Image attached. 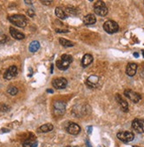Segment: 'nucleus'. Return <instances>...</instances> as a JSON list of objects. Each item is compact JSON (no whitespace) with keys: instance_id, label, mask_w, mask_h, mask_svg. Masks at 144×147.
Masks as SVG:
<instances>
[{"instance_id":"28","label":"nucleus","mask_w":144,"mask_h":147,"mask_svg":"<svg viewBox=\"0 0 144 147\" xmlns=\"http://www.w3.org/2000/svg\"><path fill=\"white\" fill-rule=\"evenodd\" d=\"M88 134H90V133H91V131H92V126H89V127H88Z\"/></svg>"},{"instance_id":"8","label":"nucleus","mask_w":144,"mask_h":147,"mask_svg":"<svg viewBox=\"0 0 144 147\" xmlns=\"http://www.w3.org/2000/svg\"><path fill=\"white\" fill-rule=\"evenodd\" d=\"M18 74V69L15 65H12L5 71V74H4V78L5 79L10 80L12 78H14V77H16Z\"/></svg>"},{"instance_id":"31","label":"nucleus","mask_w":144,"mask_h":147,"mask_svg":"<svg viewBox=\"0 0 144 147\" xmlns=\"http://www.w3.org/2000/svg\"><path fill=\"white\" fill-rule=\"evenodd\" d=\"M87 145H88V147H91V145H90V144H89V141H88V140H87Z\"/></svg>"},{"instance_id":"25","label":"nucleus","mask_w":144,"mask_h":147,"mask_svg":"<svg viewBox=\"0 0 144 147\" xmlns=\"http://www.w3.org/2000/svg\"><path fill=\"white\" fill-rule=\"evenodd\" d=\"M27 13H28V15L29 17H34L35 16V11H33V9H29L28 11H27Z\"/></svg>"},{"instance_id":"3","label":"nucleus","mask_w":144,"mask_h":147,"mask_svg":"<svg viewBox=\"0 0 144 147\" xmlns=\"http://www.w3.org/2000/svg\"><path fill=\"white\" fill-rule=\"evenodd\" d=\"M95 13L98 16L104 17L108 14V8L103 1H96L94 5Z\"/></svg>"},{"instance_id":"32","label":"nucleus","mask_w":144,"mask_h":147,"mask_svg":"<svg viewBox=\"0 0 144 147\" xmlns=\"http://www.w3.org/2000/svg\"><path fill=\"white\" fill-rule=\"evenodd\" d=\"M47 92H53V91H52L51 89H48V90H47Z\"/></svg>"},{"instance_id":"20","label":"nucleus","mask_w":144,"mask_h":147,"mask_svg":"<svg viewBox=\"0 0 144 147\" xmlns=\"http://www.w3.org/2000/svg\"><path fill=\"white\" fill-rule=\"evenodd\" d=\"M53 129H54L53 125L50 124V123H47V124H43V125H42L40 128L38 129V130H37V131H38L39 133H47V132L51 131Z\"/></svg>"},{"instance_id":"22","label":"nucleus","mask_w":144,"mask_h":147,"mask_svg":"<svg viewBox=\"0 0 144 147\" xmlns=\"http://www.w3.org/2000/svg\"><path fill=\"white\" fill-rule=\"evenodd\" d=\"M59 43L64 47H73L74 46L73 42H72L71 41H68L67 39H64V38L59 39Z\"/></svg>"},{"instance_id":"16","label":"nucleus","mask_w":144,"mask_h":147,"mask_svg":"<svg viewBox=\"0 0 144 147\" xmlns=\"http://www.w3.org/2000/svg\"><path fill=\"white\" fill-rule=\"evenodd\" d=\"M93 60H94V58H93L92 55H90V54L84 55L82 59V67H88L89 64L92 63Z\"/></svg>"},{"instance_id":"23","label":"nucleus","mask_w":144,"mask_h":147,"mask_svg":"<svg viewBox=\"0 0 144 147\" xmlns=\"http://www.w3.org/2000/svg\"><path fill=\"white\" fill-rule=\"evenodd\" d=\"M7 92L9 93L10 95H16L17 93H18V88L14 86H10L7 89Z\"/></svg>"},{"instance_id":"26","label":"nucleus","mask_w":144,"mask_h":147,"mask_svg":"<svg viewBox=\"0 0 144 147\" xmlns=\"http://www.w3.org/2000/svg\"><path fill=\"white\" fill-rule=\"evenodd\" d=\"M41 2H42L43 5H50V3H51V1H43H43H41Z\"/></svg>"},{"instance_id":"13","label":"nucleus","mask_w":144,"mask_h":147,"mask_svg":"<svg viewBox=\"0 0 144 147\" xmlns=\"http://www.w3.org/2000/svg\"><path fill=\"white\" fill-rule=\"evenodd\" d=\"M116 100H117V102L120 104L121 110L124 111V112H127L128 111V104H127V102L125 100H123L120 94L116 95Z\"/></svg>"},{"instance_id":"30","label":"nucleus","mask_w":144,"mask_h":147,"mask_svg":"<svg viewBox=\"0 0 144 147\" xmlns=\"http://www.w3.org/2000/svg\"><path fill=\"white\" fill-rule=\"evenodd\" d=\"M134 56L135 57H139V54H138V53H134Z\"/></svg>"},{"instance_id":"21","label":"nucleus","mask_w":144,"mask_h":147,"mask_svg":"<svg viewBox=\"0 0 144 147\" xmlns=\"http://www.w3.org/2000/svg\"><path fill=\"white\" fill-rule=\"evenodd\" d=\"M39 49H40V43H39V42H37V41H33L29 44V51L32 52V53L36 52Z\"/></svg>"},{"instance_id":"29","label":"nucleus","mask_w":144,"mask_h":147,"mask_svg":"<svg viewBox=\"0 0 144 147\" xmlns=\"http://www.w3.org/2000/svg\"><path fill=\"white\" fill-rule=\"evenodd\" d=\"M25 3L26 4H29V5H32L33 4V1H28V0H25Z\"/></svg>"},{"instance_id":"4","label":"nucleus","mask_w":144,"mask_h":147,"mask_svg":"<svg viewBox=\"0 0 144 147\" xmlns=\"http://www.w3.org/2000/svg\"><path fill=\"white\" fill-rule=\"evenodd\" d=\"M103 29L106 33L111 34H115L117 32H119L120 26L118 25V23L114 20H107L103 24Z\"/></svg>"},{"instance_id":"17","label":"nucleus","mask_w":144,"mask_h":147,"mask_svg":"<svg viewBox=\"0 0 144 147\" xmlns=\"http://www.w3.org/2000/svg\"><path fill=\"white\" fill-rule=\"evenodd\" d=\"M37 144H38L37 140L34 137L26 139L22 144L23 147H37Z\"/></svg>"},{"instance_id":"15","label":"nucleus","mask_w":144,"mask_h":147,"mask_svg":"<svg viewBox=\"0 0 144 147\" xmlns=\"http://www.w3.org/2000/svg\"><path fill=\"white\" fill-rule=\"evenodd\" d=\"M96 22V18L94 14L92 13H89V14H87L84 18H83V23L86 26H89V25H93Z\"/></svg>"},{"instance_id":"9","label":"nucleus","mask_w":144,"mask_h":147,"mask_svg":"<svg viewBox=\"0 0 144 147\" xmlns=\"http://www.w3.org/2000/svg\"><path fill=\"white\" fill-rule=\"evenodd\" d=\"M132 128L137 133L144 132V122L141 119H134L132 122Z\"/></svg>"},{"instance_id":"19","label":"nucleus","mask_w":144,"mask_h":147,"mask_svg":"<svg viewBox=\"0 0 144 147\" xmlns=\"http://www.w3.org/2000/svg\"><path fill=\"white\" fill-rule=\"evenodd\" d=\"M55 13H56V16L61 20H65L67 17V12H65V11L62 7H57L55 10Z\"/></svg>"},{"instance_id":"12","label":"nucleus","mask_w":144,"mask_h":147,"mask_svg":"<svg viewBox=\"0 0 144 147\" xmlns=\"http://www.w3.org/2000/svg\"><path fill=\"white\" fill-rule=\"evenodd\" d=\"M67 131L68 133L72 135H78L81 132V127L77 123H70L68 127H67Z\"/></svg>"},{"instance_id":"6","label":"nucleus","mask_w":144,"mask_h":147,"mask_svg":"<svg viewBox=\"0 0 144 147\" xmlns=\"http://www.w3.org/2000/svg\"><path fill=\"white\" fill-rule=\"evenodd\" d=\"M124 93H125V96H126L130 100H132V101L134 102V103H138V102L141 100V94H139L138 92H134V91L130 90V89L125 90Z\"/></svg>"},{"instance_id":"2","label":"nucleus","mask_w":144,"mask_h":147,"mask_svg":"<svg viewBox=\"0 0 144 147\" xmlns=\"http://www.w3.org/2000/svg\"><path fill=\"white\" fill-rule=\"evenodd\" d=\"M8 20L19 28H25L28 24V20L24 15L21 14H14V15H10L8 16Z\"/></svg>"},{"instance_id":"33","label":"nucleus","mask_w":144,"mask_h":147,"mask_svg":"<svg viewBox=\"0 0 144 147\" xmlns=\"http://www.w3.org/2000/svg\"><path fill=\"white\" fill-rule=\"evenodd\" d=\"M65 147H79V146H71V145H68V146H65Z\"/></svg>"},{"instance_id":"10","label":"nucleus","mask_w":144,"mask_h":147,"mask_svg":"<svg viewBox=\"0 0 144 147\" xmlns=\"http://www.w3.org/2000/svg\"><path fill=\"white\" fill-rule=\"evenodd\" d=\"M65 110V104L63 101H56L54 103V111L57 115H62Z\"/></svg>"},{"instance_id":"5","label":"nucleus","mask_w":144,"mask_h":147,"mask_svg":"<svg viewBox=\"0 0 144 147\" xmlns=\"http://www.w3.org/2000/svg\"><path fill=\"white\" fill-rule=\"evenodd\" d=\"M117 138L124 143H129L134 140V135L130 131H120L117 134Z\"/></svg>"},{"instance_id":"34","label":"nucleus","mask_w":144,"mask_h":147,"mask_svg":"<svg viewBox=\"0 0 144 147\" xmlns=\"http://www.w3.org/2000/svg\"><path fill=\"white\" fill-rule=\"evenodd\" d=\"M142 55H143V57H144V50H142Z\"/></svg>"},{"instance_id":"27","label":"nucleus","mask_w":144,"mask_h":147,"mask_svg":"<svg viewBox=\"0 0 144 147\" xmlns=\"http://www.w3.org/2000/svg\"><path fill=\"white\" fill-rule=\"evenodd\" d=\"M56 32H57V33H67L68 30H59V29H57Z\"/></svg>"},{"instance_id":"11","label":"nucleus","mask_w":144,"mask_h":147,"mask_svg":"<svg viewBox=\"0 0 144 147\" xmlns=\"http://www.w3.org/2000/svg\"><path fill=\"white\" fill-rule=\"evenodd\" d=\"M137 68L138 65L134 63H129L126 66V73L129 76V77H133L135 75L136 71H137Z\"/></svg>"},{"instance_id":"7","label":"nucleus","mask_w":144,"mask_h":147,"mask_svg":"<svg viewBox=\"0 0 144 147\" xmlns=\"http://www.w3.org/2000/svg\"><path fill=\"white\" fill-rule=\"evenodd\" d=\"M52 86H54L55 89L58 90L64 89L67 86V80L65 78H57L52 81Z\"/></svg>"},{"instance_id":"24","label":"nucleus","mask_w":144,"mask_h":147,"mask_svg":"<svg viewBox=\"0 0 144 147\" xmlns=\"http://www.w3.org/2000/svg\"><path fill=\"white\" fill-rule=\"evenodd\" d=\"M7 36L4 33H0V44H4L7 42Z\"/></svg>"},{"instance_id":"18","label":"nucleus","mask_w":144,"mask_h":147,"mask_svg":"<svg viewBox=\"0 0 144 147\" xmlns=\"http://www.w3.org/2000/svg\"><path fill=\"white\" fill-rule=\"evenodd\" d=\"M10 34L12 35V37H14L16 40H23L25 38V34L19 32L18 30H16L14 28H10Z\"/></svg>"},{"instance_id":"1","label":"nucleus","mask_w":144,"mask_h":147,"mask_svg":"<svg viewBox=\"0 0 144 147\" xmlns=\"http://www.w3.org/2000/svg\"><path fill=\"white\" fill-rule=\"evenodd\" d=\"M72 62H73L72 56L67 55V54H64V55L61 56L60 59H58L56 62V65H57V67L59 70L65 71V70H67L69 68V66L72 63Z\"/></svg>"},{"instance_id":"14","label":"nucleus","mask_w":144,"mask_h":147,"mask_svg":"<svg viewBox=\"0 0 144 147\" xmlns=\"http://www.w3.org/2000/svg\"><path fill=\"white\" fill-rule=\"evenodd\" d=\"M98 81H99V78L97 76H90L89 78H88L86 84L88 86V87L95 88L96 86Z\"/></svg>"},{"instance_id":"35","label":"nucleus","mask_w":144,"mask_h":147,"mask_svg":"<svg viewBox=\"0 0 144 147\" xmlns=\"http://www.w3.org/2000/svg\"><path fill=\"white\" fill-rule=\"evenodd\" d=\"M134 147H139V146H134Z\"/></svg>"}]
</instances>
